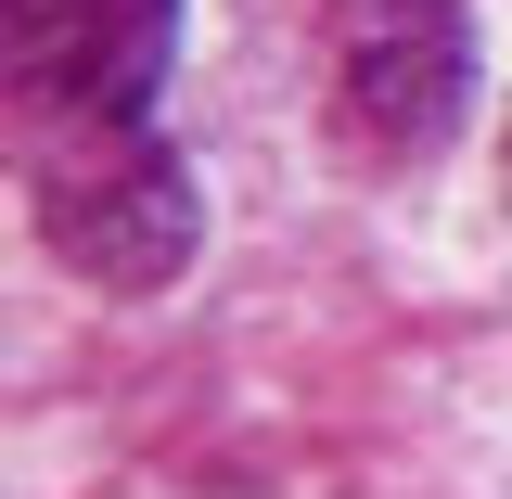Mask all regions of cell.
<instances>
[{"label":"cell","instance_id":"1","mask_svg":"<svg viewBox=\"0 0 512 499\" xmlns=\"http://www.w3.org/2000/svg\"><path fill=\"white\" fill-rule=\"evenodd\" d=\"M39 231H52L64 269H90V282H116V295H154V282H180L205 205H192V167L154 141V116H141V128L39 141Z\"/></svg>","mask_w":512,"mask_h":499},{"label":"cell","instance_id":"2","mask_svg":"<svg viewBox=\"0 0 512 499\" xmlns=\"http://www.w3.org/2000/svg\"><path fill=\"white\" fill-rule=\"evenodd\" d=\"M180 39V0H0V77L26 103V141L141 128Z\"/></svg>","mask_w":512,"mask_h":499},{"label":"cell","instance_id":"3","mask_svg":"<svg viewBox=\"0 0 512 499\" xmlns=\"http://www.w3.org/2000/svg\"><path fill=\"white\" fill-rule=\"evenodd\" d=\"M474 90V26L461 0H346L333 13V128L359 154H436Z\"/></svg>","mask_w":512,"mask_h":499},{"label":"cell","instance_id":"4","mask_svg":"<svg viewBox=\"0 0 512 499\" xmlns=\"http://www.w3.org/2000/svg\"><path fill=\"white\" fill-rule=\"evenodd\" d=\"M500 180H512V128H500Z\"/></svg>","mask_w":512,"mask_h":499}]
</instances>
